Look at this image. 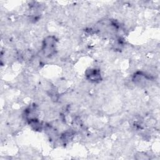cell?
<instances>
[{
  "instance_id": "7a4b0ae2",
  "label": "cell",
  "mask_w": 160,
  "mask_h": 160,
  "mask_svg": "<svg viewBox=\"0 0 160 160\" xmlns=\"http://www.w3.org/2000/svg\"><path fill=\"white\" fill-rule=\"evenodd\" d=\"M87 76L92 81H97L100 79V73L96 69H91L88 73H87Z\"/></svg>"
},
{
  "instance_id": "6da1fadb",
  "label": "cell",
  "mask_w": 160,
  "mask_h": 160,
  "mask_svg": "<svg viewBox=\"0 0 160 160\" xmlns=\"http://www.w3.org/2000/svg\"><path fill=\"white\" fill-rule=\"evenodd\" d=\"M56 47V40L55 39L51 36L48 37L46 39H44L42 51L44 54L48 56H51L55 51Z\"/></svg>"
}]
</instances>
